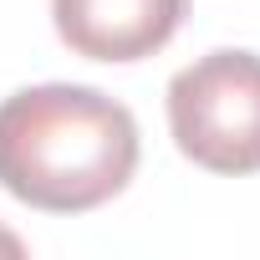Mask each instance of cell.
I'll return each instance as SVG.
<instances>
[{
  "label": "cell",
  "mask_w": 260,
  "mask_h": 260,
  "mask_svg": "<svg viewBox=\"0 0 260 260\" xmlns=\"http://www.w3.org/2000/svg\"><path fill=\"white\" fill-rule=\"evenodd\" d=\"M138 122L97 87L46 82L0 102V189L46 214H87L127 189Z\"/></svg>",
  "instance_id": "6da1fadb"
},
{
  "label": "cell",
  "mask_w": 260,
  "mask_h": 260,
  "mask_svg": "<svg viewBox=\"0 0 260 260\" xmlns=\"http://www.w3.org/2000/svg\"><path fill=\"white\" fill-rule=\"evenodd\" d=\"M169 127L209 174H260V56L209 51L169 82Z\"/></svg>",
  "instance_id": "7a4b0ae2"
},
{
  "label": "cell",
  "mask_w": 260,
  "mask_h": 260,
  "mask_svg": "<svg viewBox=\"0 0 260 260\" xmlns=\"http://www.w3.org/2000/svg\"><path fill=\"white\" fill-rule=\"evenodd\" d=\"M189 0H51L56 36L92 61H143L164 51Z\"/></svg>",
  "instance_id": "3957f363"
},
{
  "label": "cell",
  "mask_w": 260,
  "mask_h": 260,
  "mask_svg": "<svg viewBox=\"0 0 260 260\" xmlns=\"http://www.w3.org/2000/svg\"><path fill=\"white\" fill-rule=\"evenodd\" d=\"M0 255H26V245H21L11 230H0Z\"/></svg>",
  "instance_id": "277c9868"
}]
</instances>
